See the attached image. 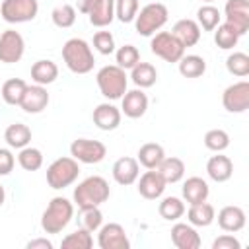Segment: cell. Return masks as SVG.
<instances>
[{
	"mask_svg": "<svg viewBox=\"0 0 249 249\" xmlns=\"http://www.w3.org/2000/svg\"><path fill=\"white\" fill-rule=\"evenodd\" d=\"M25 53V41L16 29H6L0 35V62L14 64L21 60Z\"/></svg>",
	"mask_w": 249,
	"mask_h": 249,
	"instance_id": "8fae6325",
	"label": "cell"
},
{
	"mask_svg": "<svg viewBox=\"0 0 249 249\" xmlns=\"http://www.w3.org/2000/svg\"><path fill=\"white\" fill-rule=\"evenodd\" d=\"M160 171V175L163 177V181L169 185V183H177L183 179L185 175V163L183 160L179 158H163L161 163L156 167Z\"/></svg>",
	"mask_w": 249,
	"mask_h": 249,
	"instance_id": "83f0119b",
	"label": "cell"
},
{
	"mask_svg": "<svg viewBox=\"0 0 249 249\" xmlns=\"http://www.w3.org/2000/svg\"><path fill=\"white\" fill-rule=\"evenodd\" d=\"M204 146L212 152H224L230 146V134L222 128H212L204 134Z\"/></svg>",
	"mask_w": 249,
	"mask_h": 249,
	"instance_id": "60d3db41",
	"label": "cell"
},
{
	"mask_svg": "<svg viewBox=\"0 0 249 249\" xmlns=\"http://www.w3.org/2000/svg\"><path fill=\"white\" fill-rule=\"evenodd\" d=\"M25 88H27V84L21 78H10L2 86V99L8 105H19V101L25 93Z\"/></svg>",
	"mask_w": 249,
	"mask_h": 249,
	"instance_id": "1f68e13d",
	"label": "cell"
},
{
	"mask_svg": "<svg viewBox=\"0 0 249 249\" xmlns=\"http://www.w3.org/2000/svg\"><path fill=\"white\" fill-rule=\"evenodd\" d=\"M91 245H93V237H91V231L86 228H78L76 231L68 233L60 241L62 249H89Z\"/></svg>",
	"mask_w": 249,
	"mask_h": 249,
	"instance_id": "d6a6232c",
	"label": "cell"
},
{
	"mask_svg": "<svg viewBox=\"0 0 249 249\" xmlns=\"http://www.w3.org/2000/svg\"><path fill=\"white\" fill-rule=\"evenodd\" d=\"M237 41H239V35H237V31L230 25V23H218L216 25V31H214V43L220 47V49H224V51H228V49H233L235 45H237Z\"/></svg>",
	"mask_w": 249,
	"mask_h": 249,
	"instance_id": "836d02e7",
	"label": "cell"
},
{
	"mask_svg": "<svg viewBox=\"0 0 249 249\" xmlns=\"http://www.w3.org/2000/svg\"><path fill=\"white\" fill-rule=\"evenodd\" d=\"M208 183L200 177H189L185 183H183V198L189 202V204H198V202H204L208 198Z\"/></svg>",
	"mask_w": 249,
	"mask_h": 249,
	"instance_id": "603a6c76",
	"label": "cell"
},
{
	"mask_svg": "<svg viewBox=\"0 0 249 249\" xmlns=\"http://www.w3.org/2000/svg\"><path fill=\"white\" fill-rule=\"evenodd\" d=\"M216 218V212H214V206L208 204L206 200L204 202H198V204H191L189 212H187V220L191 226H196V228H206L214 222Z\"/></svg>",
	"mask_w": 249,
	"mask_h": 249,
	"instance_id": "d4e9b609",
	"label": "cell"
},
{
	"mask_svg": "<svg viewBox=\"0 0 249 249\" xmlns=\"http://www.w3.org/2000/svg\"><path fill=\"white\" fill-rule=\"evenodd\" d=\"M171 33L183 47H195L200 41V27L195 19H179L175 21Z\"/></svg>",
	"mask_w": 249,
	"mask_h": 249,
	"instance_id": "ffe728a7",
	"label": "cell"
},
{
	"mask_svg": "<svg viewBox=\"0 0 249 249\" xmlns=\"http://www.w3.org/2000/svg\"><path fill=\"white\" fill-rule=\"evenodd\" d=\"M138 14V0H115V16L123 23L134 21Z\"/></svg>",
	"mask_w": 249,
	"mask_h": 249,
	"instance_id": "7bdbcfd3",
	"label": "cell"
},
{
	"mask_svg": "<svg viewBox=\"0 0 249 249\" xmlns=\"http://www.w3.org/2000/svg\"><path fill=\"white\" fill-rule=\"evenodd\" d=\"M93 123L101 130H115L121 124V109L111 103H99L93 109Z\"/></svg>",
	"mask_w": 249,
	"mask_h": 249,
	"instance_id": "d6986e66",
	"label": "cell"
},
{
	"mask_svg": "<svg viewBox=\"0 0 249 249\" xmlns=\"http://www.w3.org/2000/svg\"><path fill=\"white\" fill-rule=\"evenodd\" d=\"M220 10L218 8H214L212 4H204V6H200L198 8V12H196V23H198V27H202L204 31H214L216 29V25L220 23Z\"/></svg>",
	"mask_w": 249,
	"mask_h": 249,
	"instance_id": "d590c367",
	"label": "cell"
},
{
	"mask_svg": "<svg viewBox=\"0 0 249 249\" xmlns=\"http://www.w3.org/2000/svg\"><path fill=\"white\" fill-rule=\"evenodd\" d=\"M4 140H6V144L10 148L21 150L31 142V128L27 124H23V123H14V124H10L6 128Z\"/></svg>",
	"mask_w": 249,
	"mask_h": 249,
	"instance_id": "484cf974",
	"label": "cell"
},
{
	"mask_svg": "<svg viewBox=\"0 0 249 249\" xmlns=\"http://www.w3.org/2000/svg\"><path fill=\"white\" fill-rule=\"evenodd\" d=\"M167 8L160 2H150L146 4L134 18V25H136V31L138 35H144V37H150L154 35L158 29H161L167 21Z\"/></svg>",
	"mask_w": 249,
	"mask_h": 249,
	"instance_id": "5b68a950",
	"label": "cell"
},
{
	"mask_svg": "<svg viewBox=\"0 0 249 249\" xmlns=\"http://www.w3.org/2000/svg\"><path fill=\"white\" fill-rule=\"evenodd\" d=\"M138 175H140V165L136 158L124 156L113 163V179L119 185H132L138 179Z\"/></svg>",
	"mask_w": 249,
	"mask_h": 249,
	"instance_id": "e0dca14e",
	"label": "cell"
},
{
	"mask_svg": "<svg viewBox=\"0 0 249 249\" xmlns=\"http://www.w3.org/2000/svg\"><path fill=\"white\" fill-rule=\"evenodd\" d=\"M16 165V158L8 148H0V175H8Z\"/></svg>",
	"mask_w": 249,
	"mask_h": 249,
	"instance_id": "bcb514c9",
	"label": "cell"
},
{
	"mask_svg": "<svg viewBox=\"0 0 249 249\" xmlns=\"http://www.w3.org/2000/svg\"><path fill=\"white\" fill-rule=\"evenodd\" d=\"M47 105H49V93H47L45 86L35 84V86H27L25 88V93H23V97L19 101V107L25 113H29V115L41 113L43 109H47Z\"/></svg>",
	"mask_w": 249,
	"mask_h": 249,
	"instance_id": "5bb4252c",
	"label": "cell"
},
{
	"mask_svg": "<svg viewBox=\"0 0 249 249\" xmlns=\"http://www.w3.org/2000/svg\"><path fill=\"white\" fill-rule=\"evenodd\" d=\"M224 12L226 23H230L239 37L249 31V0H228Z\"/></svg>",
	"mask_w": 249,
	"mask_h": 249,
	"instance_id": "7c38bea8",
	"label": "cell"
},
{
	"mask_svg": "<svg viewBox=\"0 0 249 249\" xmlns=\"http://www.w3.org/2000/svg\"><path fill=\"white\" fill-rule=\"evenodd\" d=\"M218 226L224 231H231V233L243 230V226H245V212H243V208L233 206V204L224 206L218 212Z\"/></svg>",
	"mask_w": 249,
	"mask_h": 249,
	"instance_id": "44dd1931",
	"label": "cell"
},
{
	"mask_svg": "<svg viewBox=\"0 0 249 249\" xmlns=\"http://www.w3.org/2000/svg\"><path fill=\"white\" fill-rule=\"evenodd\" d=\"M165 158V152H163V146L156 144V142H146L144 146H140L138 150V163L144 165L146 169H156L161 160Z\"/></svg>",
	"mask_w": 249,
	"mask_h": 249,
	"instance_id": "4316f807",
	"label": "cell"
},
{
	"mask_svg": "<svg viewBox=\"0 0 249 249\" xmlns=\"http://www.w3.org/2000/svg\"><path fill=\"white\" fill-rule=\"evenodd\" d=\"M158 212L163 220H179L183 214H185V202L177 196H165L160 206H158Z\"/></svg>",
	"mask_w": 249,
	"mask_h": 249,
	"instance_id": "e575fe53",
	"label": "cell"
},
{
	"mask_svg": "<svg viewBox=\"0 0 249 249\" xmlns=\"http://www.w3.org/2000/svg\"><path fill=\"white\" fill-rule=\"evenodd\" d=\"M165 185L167 183L163 181V177L160 175L158 169H148L138 181V193L148 200H156L163 195Z\"/></svg>",
	"mask_w": 249,
	"mask_h": 249,
	"instance_id": "9a60e30c",
	"label": "cell"
},
{
	"mask_svg": "<svg viewBox=\"0 0 249 249\" xmlns=\"http://www.w3.org/2000/svg\"><path fill=\"white\" fill-rule=\"evenodd\" d=\"M150 49L156 56L163 58L165 62H179V58L185 54V47L175 39L171 31H160L152 37Z\"/></svg>",
	"mask_w": 249,
	"mask_h": 249,
	"instance_id": "ba28073f",
	"label": "cell"
},
{
	"mask_svg": "<svg viewBox=\"0 0 249 249\" xmlns=\"http://www.w3.org/2000/svg\"><path fill=\"white\" fill-rule=\"evenodd\" d=\"M95 80H97V88H99L101 95L107 97V99H121L126 91V86H128L124 70L117 64L103 66L97 72Z\"/></svg>",
	"mask_w": 249,
	"mask_h": 249,
	"instance_id": "277c9868",
	"label": "cell"
},
{
	"mask_svg": "<svg viewBox=\"0 0 249 249\" xmlns=\"http://www.w3.org/2000/svg\"><path fill=\"white\" fill-rule=\"evenodd\" d=\"M171 241L177 249H198L200 247V235L191 224H175L171 228Z\"/></svg>",
	"mask_w": 249,
	"mask_h": 249,
	"instance_id": "2e32d148",
	"label": "cell"
},
{
	"mask_svg": "<svg viewBox=\"0 0 249 249\" xmlns=\"http://www.w3.org/2000/svg\"><path fill=\"white\" fill-rule=\"evenodd\" d=\"M121 99H123L121 111H123L128 119H140V117L146 113V109H148V95H146L142 89L124 91V95H123Z\"/></svg>",
	"mask_w": 249,
	"mask_h": 249,
	"instance_id": "ac0fdd59",
	"label": "cell"
},
{
	"mask_svg": "<svg viewBox=\"0 0 249 249\" xmlns=\"http://www.w3.org/2000/svg\"><path fill=\"white\" fill-rule=\"evenodd\" d=\"M58 78V66L53 62V60H37L33 66H31V80L39 86H49L53 84L54 80Z\"/></svg>",
	"mask_w": 249,
	"mask_h": 249,
	"instance_id": "cb8c5ba5",
	"label": "cell"
},
{
	"mask_svg": "<svg viewBox=\"0 0 249 249\" xmlns=\"http://www.w3.org/2000/svg\"><path fill=\"white\" fill-rule=\"evenodd\" d=\"M202 2H206V4H210V2H214V0H202Z\"/></svg>",
	"mask_w": 249,
	"mask_h": 249,
	"instance_id": "f907efd6",
	"label": "cell"
},
{
	"mask_svg": "<svg viewBox=\"0 0 249 249\" xmlns=\"http://www.w3.org/2000/svg\"><path fill=\"white\" fill-rule=\"evenodd\" d=\"M99 2H101V0H78V10H80L82 14H89Z\"/></svg>",
	"mask_w": 249,
	"mask_h": 249,
	"instance_id": "c3c4849f",
	"label": "cell"
},
{
	"mask_svg": "<svg viewBox=\"0 0 249 249\" xmlns=\"http://www.w3.org/2000/svg\"><path fill=\"white\" fill-rule=\"evenodd\" d=\"M222 105L230 113H243L249 109V82L241 80L228 86L222 93Z\"/></svg>",
	"mask_w": 249,
	"mask_h": 249,
	"instance_id": "30bf717a",
	"label": "cell"
},
{
	"mask_svg": "<svg viewBox=\"0 0 249 249\" xmlns=\"http://www.w3.org/2000/svg\"><path fill=\"white\" fill-rule=\"evenodd\" d=\"M51 18H53V23L56 27L68 29V27H72L76 23V10L70 4H60L51 12Z\"/></svg>",
	"mask_w": 249,
	"mask_h": 249,
	"instance_id": "74e56055",
	"label": "cell"
},
{
	"mask_svg": "<svg viewBox=\"0 0 249 249\" xmlns=\"http://www.w3.org/2000/svg\"><path fill=\"white\" fill-rule=\"evenodd\" d=\"M80 222H82V228L89 230L91 233H93L95 230H99L101 224H103V214H101L99 206L80 208Z\"/></svg>",
	"mask_w": 249,
	"mask_h": 249,
	"instance_id": "b9f144b4",
	"label": "cell"
},
{
	"mask_svg": "<svg viewBox=\"0 0 249 249\" xmlns=\"http://www.w3.org/2000/svg\"><path fill=\"white\" fill-rule=\"evenodd\" d=\"M130 78L132 82L142 89V88H152L158 80V70L156 66H152L150 62H138L136 66L130 68Z\"/></svg>",
	"mask_w": 249,
	"mask_h": 249,
	"instance_id": "f546056e",
	"label": "cell"
},
{
	"mask_svg": "<svg viewBox=\"0 0 249 249\" xmlns=\"http://www.w3.org/2000/svg\"><path fill=\"white\" fill-rule=\"evenodd\" d=\"M206 173H208V177H210L212 181L224 183V181H228V179L233 175V163H231V160H230L228 156H222V154L218 152V156H212V158L208 160V163H206Z\"/></svg>",
	"mask_w": 249,
	"mask_h": 249,
	"instance_id": "7402d4cb",
	"label": "cell"
},
{
	"mask_svg": "<svg viewBox=\"0 0 249 249\" xmlns=\"http://www.w3.org/2000/svg\"><path fill=\"white\" fill-rule=\"evenodd\" d=\"M4 200H6V191H4V187L0 185V206L4 204Z\"/></svg>",
	"mask_w": 249,
	"mask_h": 249,
	"instance_id": "681fc988",
	"label": "cell"
},
{
	"mask_svg": "<svg viewBox=\"0 0 249 249\" xmlns=\"http://www.w3.org/2000/svg\"><path fill=\"white\" fill-rule=\"evenodd\" d=\"M93 47L101 54H111L115 51V39H113L111 31H97L93 35Z\"/></svg>",
	"mask_w": 249,
	"mask_h": 249,
	"instance_id": "ee69618b",
	"label": "cell"
},
{
	"mask_svg": "<svg viewBox=\"0 0 249 249\" xmlns=\"http://www.w3.org/2000/svg\"><path fill=\"white\" fill-rule=\"evenodd\" d=\"M62 60L68 66L70 72L74 74H88L93 70L95 58L91 53V47L84 39H68L62 47Z\"/></svg>",
	"mask_w": 249,
	"mask_h": 249,
	"instance_id": "6da1fadb",
	"label": "cell"
},
{
	"mask_svg": "<svg viewBox=\"0 0 249 249\" xmlns=\"http://www.w3.org/2000/svg\"><path fill=\"white\" fill-rule=\"evenodd\" d=\"M70 156L76 161L82 163H99L107 156V148L99 140H89V138H78L70 144Z\"/></svg>",
	"mask_w": 249,
	"mask_h": 249,
	"instance_id": "9c48e42d",
	"label": "cell"
},
{
	"mask_svg": "<svg viewBox=\"0 0 249 249\" xmlns=\"http://www.w3.org/2000/svg\"><path fill=\"white\" fill-rule=\"evenodd\" d=\"M226 68H228L230 74L245 78L249 74V56L245 53H231L226 58Z\"/></svg>",
	"mask_w": 249,
	"mask_h": 249,
	"instance_id": "ab89813d",
	"label": "cell"
},
{
	"mask_svg": "<svg viewBox=\"0 0 249 249\" xmlns=\"http://www.w3.org/2000/svg\"><path fill=\"white\" fill-rule=\"evenodd\" d=\"M27 249H53V243L45 237H39V239H31L27 243Z\"/></svg>",
	"mask_w": 249,
	"mask_h": 249,
	"instance_id": "7dc6e473",
	"label": "cell"
},
{
	"mask_svg": "<svg viewBox=\"0 0 249 249\" xmlns=\"http://www.w3.org/2000/svg\"><path fill=\"white\" fill-rule=\"evenodd\" d=\"M80 165L74 158H58L47 167V183L51 189H64L78 179Z\"/></svg>",
	"mask_w": 249,
	"mask_h": 249,
	"instance_id": "8992f818",
	"label": "cell"
},
{
	"mask_svg": "<svg viewBox=\"0 0 249 249\" xmlns=\"http://www.w3.org/2000/svg\"><path fill=\"white\" fill-rule=\"evenodd\" d=\"M115 58H117V66H121L123 70H128L140 62V53L134 45H123L115 53Z\"/></svg>",
	"mask_w": 249,
	"mask_h": 249,
	"instance_id": "f35d334b",
	"label": "cell"
},
{
	"mask_svg": "<svg viewBox=\"0 0 249 249\" xmlns=\"http://www.w3.org/2000/svg\"><path fill=\"white\" fill-rule=\"evenodd\" d=\"M89 23L95 27H107L115 19V0H101L89 14Z\"/></svg>",
	"mask_w": 249,
	"mask_h": 249,
	"instance_id": "f1b7e54d",
	"label": "cell"
},
{
	"mask_svg": "<svg viewBox=\"0 0 249 249\" xmlns=\"http://www.w3.org/2000/svg\"><path fill=\"white\" fill-rule=\"evenodd\" d=\"M109 195H111L109 183L99 175H91L74 189V202L78 204V208L99 206L109 198Z\"/></svg>",
	"mask_w": 249,
	"mask_h": 249,
	"instance_id": "7a4b0ae2",
	"label": "cell"
},
{
	"mask_svg": "<svg viewBox=\"0 0 249 249\" xmlns=\"http://www.w3.org/2000/svg\"><path fill=\"white\" fill-rule=\"evenodd\" d=\"M97 245L101 249H128L130 241L126 237V231L121 224H105L99 228V235H97Z\"/></svg>",
	"mask_w": 249,
	"mask_h": 249,
	"instance_id": "4fadbf2b",
	"label": "cell"
},
{
	"mask_svg": "<svg viewBox=\"0 0 249 249\" xmlns=\"http://www.w3.org/2000/svg\"><path fill=\"white\" fill-rule=\"evenodd\" d=\"M74 216V204L64 196L51 198L49 206L41 216V228L47 233H60Z\"/></svg>",
	"mask_w": 249,
	"mask_h": 249,
	"instance_id": "3957f363",
	"label": "cell"
},
{
	"mask_svg": "<svg viewBox=\"0 0 249 249\" xmlns=\"http://www.w3.org/2000/svg\"><path fill=\"white\" fill-rule=\"evenodd\" d=\"M18 163L25 169V171H37L41 165H43V154L39 148H31V146H25L19 150L18 154Z\"/></svg>",
	"mask_w": 249,
	"mask_h": 249,
	"instance_id": "8d00e7d4",
	"label": "cell"
},
{
	"mask_svg": "<svg viewBox=\"0 0 249 249\" xmlns=\"http://www.w3.org/2000/svg\"><path fill=\"white\" fill-rule=\"evenodd\" d=\"M39 12L37 0H4L0 4V16L8 23H25L35 19Z\"/></svg>",
	"mask_w": 249,
	"mask_h": 249,
	"instance_id": "52a82bcc",
	"label": "cell"
},
{
	"mask_svg": "<svg viewBox=\"0 0 249 249\" xmlns=\"http://www.w3.org/2000/svg\"><path fill=\"white\" fill-rule=\"evenodd\" d=\"M179 72L185 78H198L206 72V62L198 54H183L179 58Z\"/></svg>",
	"mask_w": 249,
	"mask_h": 249,
	"instance_id": "4dcf8cb0",
	"label": "cell"
},
{
	"mask_svg": "<svg viewBox=\"0 0 249 249\" xmlns=\"http://www.w3.org/2000/svg\"><path fill=\"white\" fill-rule=\"evenodd\" d=\"M212 249H241V243H239L233 235L224 233V235H220V237L214 239Z\"/></svg>",
	"mask_w": 249,
	"mask_h": 249,
	"instance_id": "f6af8a7d",
	"label": "cell"
}]
</instances>
